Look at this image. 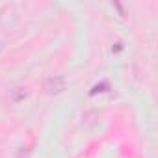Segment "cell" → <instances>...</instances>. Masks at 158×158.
<instances>
[{
    "instance_id": "cell-1",
    "label": "cell",
    "mask_w": 158,
    "mask_h": 158,
    "mask_svg": "<svg viewBox=\"0 0 158 158\" xmlns=\"http://www.w3.org/2000/svg\"><path fill=\"white\" fill-rule=\"evenodd\" d=\"M43 89H45V93H48V95L63 93V91L67 89V80H65L63 76H50V78H47V80H45Z\"/></svg>"
},
{
    "instance_id": "cell-2",
    "label": "cell",
    "mask_w": 158,
    "mask_h": 158,
    "mask_svg": "<svg viewBox=\"0 0 158 158\" xmlns=\"http://www.w3.org/2000/svg\"><path fill=\"white\" fill-rule=\"evenodd\" d=\"M26 97H28V89H26V88H23V86H17V88L10 89V101H11V102H15V104L23 102Z\"/></svg>"
},
{
    "instance_id": "cell-3",
    "label": "cell",
    "mask_w": 158,
    "mask_h": 158,
    "mask_svg": "<svg viewBox=\"0 0 158 158\" xmlns=\"http://www.w3.org/2000/svg\"><path fill=\"white\" fill-rule=\"evenodd\" d=\"M0 50H2V43H0Z\"/></svg>"
}]
</instances>
